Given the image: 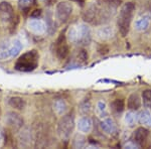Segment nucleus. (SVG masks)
<instances>
[{
  "mask_svg": "<svg viewBox=\"0 0 151 149\" xmlns=\"http://www.w3.org/2000/svg\"><path fill=\"white\" fill-rule=\"evenodd\" d=\"M141 100L145 108L151 109V89H146L141 94Z\"/></svg>",
  "mask_w": 151,
  "mask_h": 149,
  "instance_id": "24",
  "label": "nucleus"
},
{
  "mask_svg": "<svg viewBox=\"0 0 151 149\" xmlns=\"http://www.w3.org/2000/svg\"><path fill=\"white\" fill-rule=\"evenodd\" d=\"M14 17H15V13L11 4L7 1L0 2V20L6 23H10Z\"/></svg>",
  "mask_w": 151,
  "mask_h": 149,
  "instance_id": "7",
  "label": "nucleus"
},
{
  "mask_svg": "<svg viewBox=\"0 0 151 149\" xmlns=\"http://www.w3.org/2000/svg\"><path fill=\"white\" fill-rule=\"evenodd\" d=\"M31 1L32 0H19V6L21 7L22 11L26 13L31 7Z\"/></svg>",
  "mask_w": 151,
  "mask_h": 149,
  "instance_id": "31",
  "label": "nucleus"
},
{
  "mask_svg": "<svg viewBox=\"0 0 151 149\" xmlns=\"http://www.w3.org/2000/svg\"><path fill=\"white\" fill-rule=\"evenodd\" d=\"M141 107V98L139 95L133 93L127 99V108L131 111H137Z\"/></svg>",
  "mask_w": 151,
  "mask_h": 149,
  "instance_id": "16",
  "label": "nucleus"
},
{
  "mask_svg": "<svg viewBox=\"0 0 151 149\" xmlns=\"http://www.w3.org/2000/svg\"><path fill=\"white\" fill-rule=\"evenodd\" d=\"M138 120V116L136 115L135 111H129L127 114L125 115V122L129 127H134L136 124V122Z\"/></svg>",
  "mask_w": 151,
  "mask_h": 149,
  "instance_id": "26",
  "label": "nucleus"
},
{
  "mask_svg": "<svg viewBox=\"0 0 151 149\" xmlns=\"http://www.w3.org/2000/svg\"><path fill=\"white\" fill-rule=\"evenodd\" d=\"M97 112H98L99 116H101L102 118H105V117L108 116L107 106L104 101H99L98 103H97Z\"/></svg>",
  "mask_w": 151,
  "mask_h": 149,
  "instance_id": "28",
  "label": "nucleus"
},
{
  "mask_svg": "<svg viewBox=\"0 0 151 149\" xmlns=\"http://www.w3.org/2000/svg\"><path fill=\"white\" fill-rule=\"evenodd\" d=\"M72 1H75V2H77L78 4H84V2H85V0H72Z\"/></svg>",
  "mask_w": 151,
  "mask_h": 149,
  "instance_id": "36",
  "label": "nucleus"
},
{
  "mask_svg": "<svg viewBox=\"0 0 151 149\" xmlns=\"http://www.w3.org/2000/svg\"><path fill=\"white\" fill-rule=\"evenodd\" d=\"M55 55L58 60H64L67 58V57L70 53V48L67 42V35L64 32H60L58 37L57 38L55 42Z\"/></svg>",
  "mask_w": 151,
  "mask_h": 149,
  "instance_id": "5",
  "label": "nucleus"
},
{
  "mask_svg": "<svg viewBox=\"0 0 151 149\" xmlns=\"http://www.w3.org/2000/svg\"><path fill=\"white\" fill-rule=\"evenodd\" d=\"M5 141V135H4V132L0 130V146L2 145V143Z\"/></svg>",
  "mask_w": 151,
  "mask_h": 149,
  "instance_id": "34",
  "label": "nucleus"
},
{
  "mask_svg": "<svg viewBox=\"0 0 151 149\" xmlns=\"http://www.w3.org/2000/svg\"><path fill=\"white\" fill-rule=\"evenodd\" d=\"M38 60H40V55H38L37 50H28L18 58V60L14 65V69L18 72L23 73L32 72L38 67Z\"/></svg>",
  "mask_w": 151,
  "mask_h": 149,
  "instance_id": "2",
  "label": "nucleus"
},
{
  "mask_svg": "<svg viewBox=\"0 0 151 149\" xmlns=\"http://www.w3.org/2000/svg\"><path fill=\"white\" fill-rule=\"evenodd\" d=\"M73 13V5L69 1L58 2L55 6V18L60 23H65L69 20L70 16Z\"/></svg>",
  "mask_w": 151,
  "mask_h": 149,
  "instance_id": "4",
  "label": "nucleus"
},
{
  "mask_svg": "<svg viewBox=\"0 0 151 149\" xmlns=\"http://www.w3.org/2000/svg\"><path fill=\"white\" fill-rule=\"evenodd\" d=\"M45 23H47V29L50 35H52L55 31V28H57V25L55 23V20H53L52 17V13L50 10L47 11V14H45Z\"/></svg>",
  "mask_w": 151,
  "mask_h": 149,
  "instance_id": "20",
  "label": "nucleus"
},
{
  "mask_svg": "<svg viewBox=\"0 0 151 149\" xmlns=\"http://www.w3.org/2000/svg\"><path fill=\"white\" fill-rule=\"evenodd\" d=\"M67 37H68V40H69V41H70L72 43H78V41H79V30H78V25L70 27V29L68 30V33H67Z\"/></svg>",
  "mask_w": 151,
  "mask_h": 149,
  "instance_id": "22",
  "label": "nucleus"
},
{
  "mask_svg": "<svg viewBox=\"0 0 151 149\" xmlns=\"http://www.w3.org/2000/svg\"><path fill=\"white\" fill-rule=\"evenodd\" d=\"M99 11H100V4L96 3V2H92L83 11L82 13L83 20L88 23L97 24L99 17Z\"/></svg>",
  "mask_w": 151,
  "mask_h": 149,
  "instance_id": "6",
  "label": "nucleus"
},
{
  "mask_svg": "<svg viewBox=\"0 0 151 149\" xmlns=\"http://www.w3.org/2000/svg\"><path fill=\"white\" fill-rule=\"evenodd\" d=\"M101 126L102 130H103L105 133L109 134V135H115L117 133V126H116V123L114 122L113 119L111 117H105L103 118V120L101 121Z\"/></svg>",
  "mask_w": 151,
  "mask_h": 149,
  "instance_id": "13",
  "label": "nucleus"
},
{
  "mask_svg": "<svg viewBox=\"0 0 151 149\" xmlns=\"http://www.w3.org/2000/svg\"><path fill=\"white\" fill-rule=\"evenodd\" d=\"M148 137H149V131L148 129L144 126L138 127L137 129H135L132 136V142L137 144L139 147L143 146L147 141Z\"/></svg>",
  "mask_w": 151,
  "mask_h": 149,
  "instance_id": "8",
  "label": "nucleus"
},
{
  "mask_svg": "<svg viewBox=\"0 0 151 149\" xmlns=\"http://www.w3.org/2000/svg\"><path fill=\"white\" fill-rule=\"evenodd\" d=\"M80 112L81 114L83 115H89L90 112L92 110V106H91V103L89 101H85V102H82L81 105H80Z\"/></svg>",
  "mask_w": 151,
  "mask_h": 149,
  "instance_id": "29",
  "label": "nucleus"
},
{
  "mask_svg": "<svg viewBox=\"0 0 151 149\" xmlns=\"http://www.w3.org/2000/svg\"><path fill=\"white\" fill-rule=\"evenodd\" d=\"M28 28L29 30H31L33 33L35 35H45V32L47 31V23L45 22L43 20L38 18H32L28 21Z\"/></svg>",
  "mask_w": 151,
  "mask_h": 149,
  "instance_id": "10",
  "label": "nucleus"
},
{
  "mask_svg": "<svg viewBox=\"0 0 151 149\" xmlns=\"http://www.w3.org/2000/svg\"><path fill=\"white\" fill-rule=\"evenodd\" d=\"M98 52L101 53V55H105V53H107L109 52V48H108V46H106L105 45H100L98 48Z\"/></svg>",
  "mask_w": 151,
  "mask_h": 149,
  "instance_id": "33",
  "label": "nucleus"
},
{
  "mask_svg": "<svg viewBox=\"0 0 151 149\" xmlns=\"http://www.w3.org/2000/svg\"><path fill=\"white\" fill-rule=\"evenodd\" d=\"M87 139L81 134H77L73 140V147L74 148H84L86 146Z\"/></svg>",
  "mask_w": 151,
  "mask_h": 149,
  "instance_id": "25",
  "label": "nucleus"
},
{
  "mask_svg": "<svg viewBox=\"0 0 151 149\" xmlns=\"http://www.w3.org/2000/svg\"><path fill=\"white\" fill-rule=\"evenodd\" d=\"M151 15L150 14H143L139 18H137L134 23V28L138 32H144L150 27Z\"/></svg>",
  "mask_w": 151,
  "mask_h": 149,
  "instance_id": "12",
  "label": "nucleus"
},
{
  "mask_svg": "<svg viewBox=\"0 0 151 149\" xmlns=\"http://www.w3.org/2000/svg\"><path fill=\"white\" fill-rule=\"evenodd\" d=\"M138 116V122L146 128H151V114L148 110L141 111Z\"/></svg>",
  "mask_w": 151,
  "mask_h": 149,
  "instance_id": "19",
  "label": "nucleus"
},
{
  "mask_svg": "<svg viewBox=\"0 0 151 149\" xmlns=\"http://www.w3.org/2000/svg\"><path fill=\"white\" fill-rule=\"evenodd\" d=\"M6 122L12 130H15V131L20 130V129L22 128L23 123H24L22 117L18 113H15V112H8V113H7Z\"/></svg>",
  "mask_w": 151,
  "mask_h": 149,
  "instance_id": "9",
  "label": "nucleus"
},
{
  "mask_svg": "<svg viewBox=\"0 0 151 149\" xmlns=\"http://www.w3.org/2000/svg\"><path fill=\"white\" fill-rule=\"evenodd\" d=\"M78 30H79V41H78V45H89L92 40L91 28L87 24H79L78 25Z\"/></svg>",
  "mask_w": 151,
  "mask_h": 149,
  "instance_id": "11",
  "label": "nucleus"
},
{
  "mask_svg": "<svg viewBox=\"0 0 151 149\" xmlns=\"http://www.w3.org/2000/svg\"><path fill=\"white\" fill-rule=\"evenodd\" d=\"M11 58V40H5L0 42V60Z\"/></svg>",
  "mask_w": 151,
  "mask_h": 149,
  "instance_id": "15",
  "label": "nucleus"
},
{
  "mask_svg": "<svg viewBox=\"0 0 151 149\" xmlns=\"http://www.w3.org/2000/svg\"><path fill=\"white\" fill-rule=\"evenodd\" d=\"M30 135H29V132L27 130H23L21 131L20 135H19V142H20V145L23 146V147H27V146L30 144Z\"/></svg>",
  "mask_w": 151,
  "mask_h": 149,
  "instance_id": "27",
  "label": "nucleus"
},
{
  "mask_svg": "<svg viewBox=\"0 0 151 149\" xmlns=\"http://www.w3.org/2000/svg\"><path fill=\"white\" fill-rule=\"evenodd\" d=\"M97 35L102 40H111L114 36V29L112 28V26H103L97 31Z\"/></svg>",
  "mask_w": 151,
  "mask_h": 149,
  "instance_id": "17",
  "label": "nucleus"
},
{
  "mask_svg": "<svg viewBox=\"0 0 151 149\" xmlns=\"http://www.w3.org/2000/svg\"><path fill=\"white\" fill-rule=\"evenodd\" d=\"M41 13H42V10H41L40 8V9H35V10L30 13V17L31 18H38L41 15Z\"/></svg>",
  "mask_w": 151,
  "mask_h": 149,
  "instance_id": "32",
  "label": "nucleus"
},
{
  "mask_svg": "<svg viewBox=\"0 0 151 149\" xmlns=\"http://www.w3.org/2000/svg\"><path fill=\"white\" fill-rule=\"evenodd\" d=\"M45 2H47V5H52V4L55 2V0H45Z\"/></svg>",
  "mask_w": 151,
  "mask_h": 149,
  "instance_id": "35",
  "label": "nucleus"
},
{
  "mask_svg": "<svg viewBox=\"0 0 151 149\" xmlns=\"http://www.w3.org/2000/svg\"><path fill=\"white\" fill-rule=\"evenodd\" d=\"M111 108L116 113H122L125 110V101L123 99H115L111 103Z\"/></svg>",
  "mask_w": 151,
  "mask_h": 149,
  "instance_id": "23",
  "label": "nucleus"
},
{
  "mask_svg": "<svg viewBox=\"0 0 151 149\" xmlns=\"http://www.w3.org/2000/svg\"><path fill=\"white\" fill-rule=\"evenodd\" d=\"M89 60V55H88V52L84 48L79 50L78 53V60H79L81 63H86Z\"/></svg>",
  "mask_w": 151,
  "mask_h": 149,
  "instance_id": "30",
  "label": "nucleus"
},
{
  "mask_svg": "<svg viewBox=\"0 0 151 149\" xmlns=\"http://www.w3.org/2000/svg\"><path fill=\"white\" fill-rule=\"evenodd\" d=\"M75 128V119L72 114L64 115L58 123V133L64 140H69Z\"/></svg>",
  "mask_w": 151,
  "mask_h": 149,
  "instance_id": "3",
  "label": "nucleus"
},
{
  "mask_svg": "<svg viewBox=\"0 0 151 149\" xmlns=\"http://www.w3.org/2000/svg\"><path fill=\"white\" fill-rule=\"evenodd\" d=\"M0 114H1V110H0Z\"/></svg>",
  "mask_w": 151,
  "mask_h": 149,
  "instance_id": "37",
  "label": "nucleus"
},
{
  "mask_svg": "<svg viewBox=\"0 0 151 149\" xmlns=\"http://www.w3.org/2000/svg\"><path fill=\"white\" fill-rule=\"evenodd\" d=\"M8 104L9 106L11 107V108L15 109V110H24L26 106V102L25 100L23 99V98L21 97H11L10 99L8 100Z\"/></svg>",
  "mask_w": 151,
  "mask_h": 149,
  "instance_id": "18",
  "label": "nucleus"
},
{
  "mask_svg": "<svg viewBox=\"0 0 151 149\" xmlns=\"http://www.w3.org/2000/svg\"><path fill=\"white\" fill-rule=\"evenodd\" d=\"M55 112H57L58 115H60V116L65 115V113L67 112V110H68L67 102H65L64 99L55 100Z\"/></svg>",
  "mask_w": 151,
  "mask_h": 149,
  "instance_id": "21",
  "label": "nucleus"
},
{
  "mask_svg": "<svg viewBox=\"0 0 151 149\" xmlns=\"http://www.w3.org/2000/svg\"><path fill=\"white\" fill-rule=\"evenodd\" d=\"M135 9L136 6L133 2H126L120 8L118 19H117V26H118L119 32L123 37L127 36L129 33Z\"/></svg>",
  "mask_w": 151,
  "mask_h": 149,
  "instance_id": "1",
  "label": "nucleus"
},
{
  "mask_svg": "<svg viewBox=\"0 0 151 149\" xmlns=\"http://www.w3.org/2000/svg\"><path fill=\"white\" fill-rule=\"evenodd\" d=\"M78 130L82 133H90L93 129V121L90 117L84 116L79 119L78 121Z\"/></svg>",
  "mask_w": 151,
  "mask_h": 149,
  "instance_id": "14",
  "label": "nucleus"
}]
</instances>
